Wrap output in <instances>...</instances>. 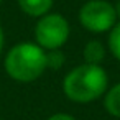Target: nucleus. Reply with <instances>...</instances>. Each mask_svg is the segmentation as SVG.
Segmentation results:
<instances>
[{"label":"nucleus","instance_id":"nucleus-10","mask_svg":"<svg viewBox=\"0 0 120 120\" xmlns=\"http://www.w3.org/2000/svg\"><path fill=\"white\" fill-rule=\"evenodd\" d=\"M46 120H77V118H74L72 115H69L66 112H58V113H53L51 117H48Z\"/></svg>","mask_w":120,"mask_h":120},{"label":"nucleus","instance_id":"nucleus-12","mask_svg":"<svg viewBox=\"0 0 120 120\" xmlns=\"http://www.w3.org/2000/svg\"><path fill=\"white\" fill-rule=\"evenodd\" d=\"M113 8H115V13H117V20L120 22V0H117L113 4Z\"/></svg>","mask_w":120,"mask_h":120},{"label":"nucleus","instance_id":"nucleus-11","mask_svg":"<svg viewBox=\"0 0 120 120\" xmlns=\"http://www.w3.org/2000/svg\"><path fill=\"white\" fill-rule=\"evenodd\" d=\"M4 46H5V33H4V28L0 25V54L4 51Z\"/></svg>","mask_w":120,"mask_h":120},{"label":"nucleus","instance_id":"nucleus-9","mask_svg":"<svg viewBox=\"0 0 120 120\" xmlns=\"http://www.w3.org/2000/svg\"><path fill=\"white\" fill-rule=\"evenodd\" d=\"M66 63V56L61 49H49L46 51V69L51 71H58L64 66Z\"/></svg>","mask_w":120,"mask_h":120},{"label":"nucleus","instance_id":"nucleus-7","mask_svg":"<svg viewBox=\"0 0 120 120\" xmlns=\"http://www.w3.org/2000/svg\"><path fill=\"white\" fill-rule=\"evenodd\" d=\"M82 56H84V63L100 64L105 59V46H104V43L99 41V40L87 41L84 49H82Z\"/></svg>","mask_w":120,"mask_h":120},{"label":"nucleus","instance_id":"nucleus-13","mask_svg":"<svg viewBox=\"0 0 120 120\" xmlns=\"http://www.w3.org/2000/svg\"><path fill=\"white\" fill-rule=\"evenodd\" d=\"M0 4H2V0H0Z\"/></svg>","mask_w":120,"mask_h":120},{"label":"nucleus","instance_id":"nucleus-3","mask_svg":"<svg viewBox=\"0 0 120 120\" xmlns=\"http://www.w3.org/2000/svg\"><path fill=\"white\" fill-rule=\"evenodd\" d=\"M71 35L69 22L54 12H48L46 15L40 17L35 25V40L36 45L41 46L45 51L49 49H61Z\"/></svg>","mask_w":120,"mask_h":120},{"label":"nucleus","instance_id":"nucleus-1","mask_svg":"<svg viewBox=\"0 0 120 120\" xmlns=\"http://www.w3.org/2000/svg\"><path fill=\"white\" fill-rule=\"evenodd\" d=\"M109 89V74L100 64L82 63L72 68L63 79L64 95L76 104L97 100Z\"/></svg>","mask_w":120,"mask_h":120},{"label":"nucleus","instance_id":"nucleus-8","mask_svg":"<svg viewBox=\"0 0 120 120\" xmlns=\"http://www.w3.org/2000/svg\"><path fill=\"white\" fill-rule=\"evenodd\" d=\"M109 51L120 63V22H117L109 31Z\"/></svg>","mask_w":120,"mask_h":120},{"label":"nucleus","instance_id":"nucleus-6","mask_svg":"<svg viewBox=\"0 0 120 120\" xmlns=\"http://www.w3.org/2000/svg\"><path fill=\"white\" fill-rule=\"evenodd\" d=\"M102 97H104L105 112L115 118H120V82H117L110 89H107Z\"/></svg>","mask_w":120,"mask_h":120},{"label":"nucleus","instance_id":"nucleus-14","mask_svg":"<svg viewBox=\"0 0 120 120\" xmlns=\"http://www.w3.org/2000/svg\"><path fill=\"white\" fill-rule=\"evenodd\" d=\"M0 120H2V118H0Z\"/></svg>","mask_w":120,"mask_h":120},{"label":"nucleus","instance_id":"nucleus-2","mask_svg":"<svg viewBox=\"0 0 120 120\" xmlns=\"http://www.w3.org/2000/svg\"><path fill=\"white\" fill-rule=\"evenodd\" d=\"M4 66L13 81L33 82L46 71V51L36 43H18L8 49Z\"/></svg>","mask_w":120,"mask_h":120},{"label":"nucleus","instance_id":"nucleus-4","mask_svg":"<svg viewBox=\"0 0 120 120\" xmlns=\"http://www.w3.org/2000/svg\"><path fill=\"white\" fill-rule=\"evenodd\" d=\"M79 23L90 33H107L118 22L113 4L107 0H87L79 8Z\"/></svg>","mask_w":120,"mask_h":120},{"label":"nucleus","instance_id":"nucleus-5","mask_svg":"<svg viewBox=\"0 0 120 120\" xmlns=\"http://www.w3.org/2000/svg\"><path fill=\"white\" fill-rule=\"evenodd\" d=\"M22 12L31 18H40L51 12L53 0H17Z\"/></svg>","mask_w":120,"mask_h":120}]
</instances>
